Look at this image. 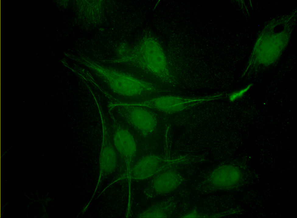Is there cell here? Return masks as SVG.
I'll use <instances>...</instances> for the list:
<instances>
[{
	"mask_svg": "<svg viewBox=\"0 0 297 218\" xmlns=\"http://www.w3.org/2000/svg\"><path fill=\"white\" fill-rule=\"evenodd\" d=\"M181 175L168 168L156 174L145 189L144 193L148 198H153L171 192L180 185Z\"/></svg>",
	"mask_w": 297,
	"mask_h": 218,
	"instance_id": "7",
	"label": "cell"
},
{
	"mask_svg": "<svg viewBox=\"0 0 297 218\" xmlns=\"http://www.w3.org/2000/svg\"><path fill=\"white\" fill-rule=\"evenodd\" d=\"M239 172L236 168L223 166L214 169L209 176V181L212 186L217 189H224L232 187L239 180Z\"/></svg>",
	"mask_w": 297,
	"mask_h": 218,
	"instance_id": "9",
	"label": "cell"
},
{
	"mask_svg": "<svg viewBox=\"0 0 297 218\" xmlns=\"http://www.w3.org/2000/svg\"><path fill=\"white\" fill-rule=\"evenodd\" d=\"M179 160L155 155H147L133 165L128 175L131 179H145L168 168Z\"/></svg>",
	"mask_w": 297,
	"mask_h": 218,
	"instance_id": "5",
	"label": "cell"
},
{
	"mask_svg": "<svg viewBox=\"0 0 297 218\" xmlns=\"http://www.w3.org/2000/svg\"><path fill=\"white\" fill-rule=\"evenodd\" d=\"M109 128L112 142L126 165L128 174L132 167L137 149V142L133 134L124 124L111 116Z\"/></svg>",
	"mask_w": 297,
	"mask_h": 218,
	"instance_id": "4",
	"label": "cell"
},
{
	"mask_svg": "<svg viewBox=\"0 0 297 218\" xmlns=\"http://www.w3.org/2000/svg\"><path fill=\"white\" fill-rule=\"evenodd\" d=\"M252 86V84H250L241 90L232 93L229 97L230 100L231 101L233 102L236 100L242 97L250 89Z\"/></svg>",
	"mask_w": 297,
	"mask_h": 218,
	"instance_id": "11",
	"label": "cell"
},
{
	"mask_svg": "<svg viewBox=\"0 0 297 218\" xmlns=\"http://www.w3.org/2000/svg\"><path fill=\"white\" fill-rule=\"evenodd\" d=\"M174 207L171 200H165L153 205L140 214L138 218H167L171 215Z\"/></svg>",
	"mask_w": 297,
	"mask_h": 218,
	"instance_id": "10",
	"label": "cell"
},
{
	"mask_svg": "<svg viewBox=\"0 0 297 218\" xmlns=\"http://www.w3.org/2000/svg\"><path fill=\"white\" fill-rule=\"evenodd\" d=\"M120 61L137 65L164 83L173 84L176 83L163 52L157 47H143L133 50Z\"/></svg>",
	"mask_w": 297,
	"mask_h": 218,
	"instance_id": "2",
	"label": "cell"
},
{
	"mask_svg": "<svg viewBox=\"0 0 297 218\" xmlns=\"http://www.w3.org/2000/svg\"><path fill=\"white\" fill-rule=\"evenodd\" d=\"M123 102L128 105L145 107L166 113L178 112L193 105L192 98L171 95L159 96Z\"/></svg>",
	"mask_w": 297,
	"mask_h": 218,
	"instance_id": "6",
	"label": "cell"
},
{
	"mask_svg": "<svg viewBox=\"0 0 297 218\" xmlns=\"http://www.w3.org/2000/svg\"><path fill=\"white\" fill-rule=\"evenodd\" d=\"M110 109H115L130 127L145 138L152 137L159 129L158 119L149 108L126 104L122 102L109 104Z\"/></svg>",
	"mask_w": 297,
	"mask_h": 218,
	"instance_id": "3",
	"label": "cell"
},
{
	"mask_svg": "<svg viewBox=\"0 0 297 218\" xmlns=\"http://www.w3.org/2000/svg\"><path fill=\"white\" fill-rule=\"evenodd\" d=\"M95 71L114 92L126 97L142 100L165 91L154 83L125 73L114 70Z\"/></svg>",
	"mask_w": 297,
	"mask_h": 218,
	"instance_id": "1",
	"label": "cell"
},
{
	"mask_svg": "<svg viewBox=\"0 0 297 218\" xmlns=\"http://www.w3.org/2000/svg\"><path fill=\"white\" fill-rule=\"evenodd\" d=\"M100 117L102 132L100 166L103 169L112 170L116 166L117 156L111 139L109 128L107 121L101 112Z\"/></svg>",
	"mask_w": 297,
	"mask_h": 218,
	"instance_id": "8",
	"label": "cell"
}]
</instances>
